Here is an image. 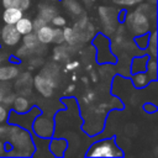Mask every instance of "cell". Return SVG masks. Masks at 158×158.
<instances>
[{"label": "cell", "mask_w": 158, "mask_h": 158, "mask_svg": "<svg viewBox=\"0 0 158 158\" xmlns=\"http://www.w3.org/2000/svg\"><path fill=\"white\" fill-rule=\"evenodd\" d=\"M35 35L38 40L40 43L42 44H48L52 43V38H53V27L49 26L48 23L43 25L42 27L35 30Z\"/></svg>", "instance_id": "cell-7"}, {"label": "cell", "mask_w": 158, "mask_h": 158, "mask_svg": "<svg viewBox=\"0 0 158 158\" xmlns=\"http://www.w3.org/2000/svg\"><path fill=\"white\" fill-rule=\"evenodd\" d=\"M63 36H64V41H65L67 43H69L70 46L77 44V43L79 42L78 36H77L74 28H72V27H65V28L63 30Z\"/></svg>", "instance_id": "cell-14"}, {"label": "cell", "mask_w": 158, "mask_h": 158, "mask_svg": "<svg viewBox=\"0 0 158 158\" xmlns=\"http://www.w3.org/2000/svg\"><path fill=\"white\" fill-rule=\"evenodd\" d=\"M4 7H19L21 10H27L30 7V0H1Z\"/></svg>", "instance_id": "cell-13"}, {"label": "cell", "mask_w": 158, "mask_h": 158, "mask_svg": "<svg viewBox=\"0 0 158 158\" xmlns=\"http://www.w3.org/2000/svg\"><path fill=\"white\" fill-rule=\"evenodd\" d=\"M0 38H1V42L5 46L14 47V46H16V44H19L21 42L22 36L19 33V31L15 27V25L5 23V26L0 31Z\"/></svg>", "instance_id": "cell-3"}, {"label": "cell", "mask_w": 158, "mask_h": 158, "mask_svg": "<svg viewBox=\"0 0 158 158\" xmlns=\"http://www.w3.org/2000/svg\"><path fill=\"white\" fill-rule=\"evenodd\" d=\"M127 21L130 22L132 31L135 33L142 35L146 33L147 30L149 31V16L146 15L139 9H136L133 12H131L130 16L127 17Z\"/></svg>", "instance_id": "cell-2"}, {"label": "cell", "mask_w": 158, "mask_h": 158, "mask_svg": "<svg viewBox=\"0 0 158 158\" xmlns=\"http://www.w3.org/2000/svg\"><path fill=\"white\" fill-rule=\"evenodd\" d=\"M7 93H9V91H7L6 89H4V88H2V84H0V102H1L2 98H4V96L7 94Z\"/></svg>", "instance_id": "cell-25"}, {"label": "cell", "mask_w": 158, "mask_h": 158, "mask_svg": "<svg viewBox=\"0 0 158 158\" xmlns=\"http://www.w3.org/2000/svg\"><path fill=\"white\" fill-rule=\"evenodd\" d=\"M147 57H137L133 59L132 63V72L137 73V72H143L146 70V64H147Z\"/></svg>", "instance_id": "cell-15"}, {"label": "cell", "mask_w": 158, "mask_h": 158, "mask_svg": "<svg viewBox=\"0 0 158 158\" xmlns=\"http://www.w3.org/2000/svg\"><path fill=\"white\" fill-rule=\"evenodd\" d=\"M23 16V10L19 7H5L2 12V20L7 25H15Z\"/></svg>", "instance_id": "cell-6"}, {"label": "cell", "mask_w": 158, "mask_h": 158, "mask_svg": "<svg viewBox=\"0 0 158 158\" xmlns=\"http://www.w3.org/2000/svg\"><path fill=\"white\" fill-rule=\"evenodd\" d=\"M15 27L16 30L19 31V33L21 36L23 35H27L30 32H33V23H32V20L28 19V17H25L22 16L16 23H15Z\"/></svg>", "instance_id": "cell-9"}, {"label": "cell", "mask_w": 158, "mask_h": 158, "mask_svg": "<svg viewBox=\"0 0 158 158\" xmlns=\"http://www.w3.org/2000/svg\"><path fill=\"white\" fill-rule=\"evenodd\" d=\"M15 94L14 93H7L4 98H2V100H1V104L2 105H5L6 107L9 106V105H12V102H14V100H15Z\"/></svg>", "instance_id": "cell-20"}, {"label": "cell", "mask_w": 158, "mask_h": 158, "mask_svg": "<svg viewBox=\"0 0 158 158\" xmlns=\"http://www.w3.org/2000/svg\"><path fill=\"white\" fill-rule=\"evenodd\" d=\"M20 75V67L16 64L0 65V81H10Z\"/></svg>", "instance_id": "cell-5"}, {"label": "cell", "mask_w": 158, "mask_h": 158, "mask_svg": "<svg viewBox=\"0 0 158 158\" xmlns=\"http://www.w3.org/2000/svg\"><path fill=\"white\" fill-rule=\"evenodd\" d=\"M35 86L38 90V93H41L43 96H51L56 86V83L52 79V77L44 75V73L42 72L41 74H37L35 77Z\"/></svg>", "instance_id": "cell-4"}, {"label": "cell", "mask_w": 158, "mask_h": 158, "mask_svg": "<svg viewBox=\"0 0 158 158\" xmlns=\"http://www.w3.org/2000/svg\"><path fill=\"white\" fill-rule=\"evenodd\" d=\"M79 65V62H77V60H73V62H70V63H68L67 64V69H69V70H73L74 68H77Z\"/></svg>", "instance_id": "cell-24"}, {"label": "cell", "mask_w": 158, "mask_h": 158, "mask_svg": "<svg viewBox=\"0 0 158 158\" xmlns=\"http://www.w3.org/2000/svg\"><path fill=\"white\" fill-rule=\"evenodd\" d=\"M149 81H151V77L147 73H143V72H137L132 77V83L136 88H143L147 84H149Z\"/></svg>", "instance_id": "cell-11"}, {"label": "cell", "mask_w": 158, "mask_h": 158, "mask_svg": "<svg viewBox=\"0 0 158 158\" xmlns=\"http://www.w3.org/2000/svg\"><path fill=\"white\" fill-rule=\"evenodd\" d=\"M7 116H9V110H7V107L0 102V123L5 122V121L7 120Z\"/></svg>", "instance_id": "cell-21"}, {"label": "cell", "mask_w": 158, "mask_h": 158, "mask_svg": "<svg viewBox=\"0 0 158 158\" xmlns=\"http://www.w3.org/2000/svg\"><path fill=\"white\" fill-rule=\"evenodd\" d=\"M57 15V10L54 6H49V5H44V6H41L40 10H38V16L41 19H43L47 23L52 20V17Z\"/></svg>", "instance_id": "cell-12"}, {"label": "cell", "mask_w": 158, "mask_h": 158, "mask_svg": "<svg viewBox=\"0 0 158 158\" xmlns=\"http://www.w3.org/2000/svg\"><path fill=\"white\" fill-rule=\"evenodd\" d=\"M21 41L23 42V47L22 48L25 51L35 49L40 44V42H38V40H37V37H36V35L33 32H30L27 35H23V38H21Z\"/></svg>", "instance_id": "cell-10"}, {"label": "cell", "mask_w": 158, "mask_h": 158, "mask_svg": "<svg viewBox=\"0 0 158 158\" xmlns=\"http://www.w3.org/2000/svg\"><path fill=\"white\" fill-rule=\"evenodd\" d=\"M114 1L120 5H135V4L141 2L142 0H114Z\"/></svg>", "instance_id": "cell-23"}, {"label": "cell", "mask_w": 158, "mask_h": 158, "mask_svg": "<svg viewBox=\"0 0 158 158\" xmlns=\"http://www.w3.org/2000/svg\"><path fill=\"white\" fill-rule=\"evenodd\" d=\"M88 157H121L122 152L116 146L114 138L95 142L86 152Z\"/></svg>", "instance_id": "cell-1"}, {"label": "cell", "mask_w": 158, "mask_h": 158, "mask_svg": "<svg viewBox=\"0 0 158 158\" xmlns=\"http://www.w3.org/2000/svg\"><path fill=\"white\" fill-rule=\"evenodd\" d=\"M146 70H147V74L151 77V79H156V75H157V63H156L154 58H152L151 60H147Z\"/></svg>", "instance_id": "cell-16"}, {"label": "cell", "mask_w": 158, "mask_h": 158, "mask_svg": "<svg viewBox=\"0 0 158 158\" xmlns=\"http://www.w3.org/2000/svg\"><path fill=\"white\" fill-rule=\"evenodd\" d=\"M52 42L56 44H62L64 42V36H63V30L60 27H53V38Z\"/></svg>", "instance_id": "cell-17"}, {"label": "cell", "mask_w": 158, "mask_h": 158, "mask_svg": "<svg viewBox=\"0 0 158 158\" xmlns=\"http://www.w3.org/2000/svg\"><path fill=\"white\" fill-rule=\"evenodd\" d=\"M51 22H52V25H53L54 27H63V26H65L67 20H65V17H63L62 15H54V16L52 17Z\"/></svg>", "instance_id": "cell-19"}, {"label": "cell", "mask_w": 158, "mask_h": 158, "mask_svg": "<svg viewBox=\"0 0 158 158\" xmlns=\"http://www.w3.org/2000/svg\"><path fill=\"white\" fill-rule=\"evenodd\" d=\"M32 23H33V31H35V30H37V28H40V27H42L43 25H46L47 22H46L43 19H41L40 16H37L35 20H32Z\"/></svg>", "instance_id": "cell-22"}, {"label": "cell", "mask_w": 158, "mask_h": 158, "mask_svg": "<svg viewBox=\"0 0 158 158\" xmlns=\"http://www.w3.org/2000/svg\"><path fill=\"white\" fill-rule=\"evenodd\" d=\"M148 42H149V35L148 33L138 35V37L136 38V43H137V46L139 48H147Z\"/></svg>", "instance_id": "cell-18"}, {"label": "cell", "mask_w": 158, "mask_h": 158, "mask_svg": "<svg viewBox=\"0 0 158 158\" xmlns=\"http://www.w3.org/2000/svg\"><path fill=\"white\" fill-rule=\"evenodd\" d=\"M12 106H14V111L16 114H26L30 110V101L26 96L19 95V96H15Z\"/></svg>", "instance_id": "cell-8"}]
</instances>
